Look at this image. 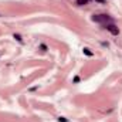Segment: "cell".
Masks as SVG:
<instances>
[{
    "instance_id": "obj_7",
    "label": "cell",
    "mask_w": 122,
    "mask_h": 122,
    "mask_svg": "<svg viewBox=\"0 0 122 122\" xmlns=\"http://www.w3.org/2000/svg\"><path fill=\"white\" fill-rule=\"evenodd\" d=\"M58 121H60V122H68V119H65V118H62V117H61V118H58Z\"/></svg>"
},
{
    "instance_id": "obj_2",
    "label": "cell",
    "mask_w": 122,
    "mask_h": 122,
    "mask_svg": "<svg viewBox=\"0 0 122 122\" xmlns=\"http://www.w3.org/2000/svg\"><path fill=\"white\" fill-rule=\"evenodd\" d=\"M104 27H105L107 31H109L112 36H118L119 34V29H118V26L115 23H107V24H104Z\"/></svg>"
},
{
    "instance_id": "obj_3",
    "label": "cell",
    "mask_w": 122,
    "mask_h": 122,
    "mask_svg": "<svg viewBox=\"0 0 122 122\" xmlns=\"http://www.w3.org/2000/svg\"><path fill=\"white\" fill-rule=\"evenodd\" d=\"M82 51H84V54H85V56H88V57H92V56H94V53H92V51H90V48H87V47H85Z\"/></svg>"
},
{
    "instance_id": "obj_8",
    "label": "cell",
    "mask_w": 122,
    "mask_h": 122,
    "mask_svg": "<svg viewBox=\"0 0 122 122\" xmlns=\"http://www.w3.org/2000/svg\"><path fill=\"white\" fill-rule=\"evenodd\" d=\"M74 82H80V77H74Z\"/></svg>"
},
{
    "instance_id": "obj_5",
    "label": "cell",
    "mask_w": 122,
    "mask_h": 122,
    "mask_svg": "<svg viewBox=\"0 0 122 122\" xmlns=\"http://www.w3.org/2000/svg\"><path fill=\"white\" fill-rule=\"evenodd\" d=\"M13 37H14L19 43H23V38H21V36H20V34H13Z\"/></svg>"
},
{
    "instance_id": "obj_6",
    "label": "cell",
    "mask_w": 122,
    "mask_h": 122,
    "mask_svg": "<svg viewBox=\"0 0 122 122\" xmlns=\"http://www.w3.org/2000/svg\"><path fill=\"white\" fill-rule=\"evenodd\" d=\"M40 48H41V51H47V46L46 44H40Z\"/></svg>"
},
{
    "instance_id": "obj_4",
    "label": "cell",
    "mask_w": 122,
    "mask_h": 122,
    "mask_svg": "<svg viewBox=\"0 0 122 122\" xmlns=\"http://www.w3.org/2000/svg\"><path fill=\"white\" fill-rule=\"evenodd\" d=\"M88 1L90 0H77V4L78 6H85V4H88Z\"/></svg>"
},
{
    "instance_id": "obj_1",
    "label": "cell",
    "mask_w": 122,
    "mask_h": 122,
    "mask_svg": "<svg viewBox=\"0 0 122 122\" xmlns=\"http://www.w3.org/2000/svg\"><path fill=\"white\" fill-rule=\"evenodd\" d=\"M91 19H92V21H95V23H102V24L114 23V19L109 17L108 14H94Z\"/></svg>"
},
{
    "instance_id": "obj_10",
    "label": "cell",
    "mask_w": 122,
    "mask_h": 122,
    "mask_svg": "<svg viewBox=\"0 0 122 122\" xmlns=\"http://www.w3.org/2000/svg\"><path fill=\"white\" fill-rule=\"evenodd\" d=\"M0 16H1V14H0Z\"/></svg>"
},
{
    "instance_id": "obj_9",
    "label": "cell",
    "mask_w": 122,
    "mask_h": 122,
    "mask_svg": "<svg viewBox=\"0 0 122 122\" xmlns=\"http://www.w3.org/2000/svg\"><path fill=\"white\" fill-rule=\"evenodd\" d=\"M95 1H98V3H101V4H105V0H95Z\"/></svg>"
}]
</instances>
